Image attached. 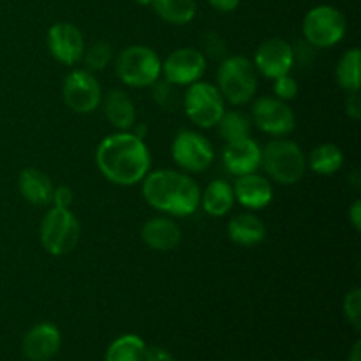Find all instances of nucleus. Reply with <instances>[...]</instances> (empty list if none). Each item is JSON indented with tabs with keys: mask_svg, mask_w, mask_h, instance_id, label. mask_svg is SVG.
<instances>
[{
	"mask_svg": "<svg viewBox=\"0 0 361 361\" xmlns=\"http://www.w3.org/2000/svg\"><path fill=\"white\" fill-rule=\"evenodd\" d=\"M95 164L108 182L130 187L148 175L152 155L143 137H137L129 130H118L97 145Z\"/></svg>",
	"mask_w": 361,
	"mask_h": 361,
	"instance_id": "obj_1",
	"label": "nucleus"
},
{
	"mask_svg": "<svg viewBox=\"0 0 361 361\" xmlns=\"http://www.w3.org/2000/svg\"><path fill=\"white\" fill-rule=\"evenodd\" d=\"M145 201L173 217H189L200 208L201 189L192 176L176 169H155L141 180Z\"/></svg>",
	"mask_w": 361,
	"mask_h": 361,
	"instance_id": "obj_2",
	"label": "nucleus"
},
{
	"mask_svg": "<svg viewBox=\"0 0 361 361\" xmlns=\"http://www.w3.org/2000/svg\"><path fill=\"white\" fill-rule=\"evenodd\" d=\"M261 168L281 185H295L307 171V157L298 143L275 137L261 148Z\"/></svg>",
	"mask_w": 361,
	"mask_h": 361,
	"instance_id": "obj_3",
	"label": "nucleus"
},
{
	"mask_svg": "<svg viewBox=\"0 0 361 361\" xmlns=\"http://www.w3.org/2000/svg\"><path fill=\"white\" fill-rule=\"evenodd\" d=\"M217 88L224 101L233 106L249 104L257 92V71L252 60L243 55H231L221 60Z\"/></svg>",
	"mask_w": 361,
	"mask_h": 361,
	"instance_id": "obj_4",
	"label": "nucleus"
},
{
	"mask_svg": "<svg viewBox=\"0 0 361 361\" xmlns=\"http://www.w3.org/2000/svg\"><path fill=\"white\" fill-rule=\"evenodd\" d=\"M115 71L127 87L147 88L162 76V60L157 51L148 46H127L116 56Z\"/></svg>",
	"mask_w": 361,
	"mask_h": 361,
	"instance_id": "obj_5",
	"label": "nucleus"
},
{
	"mask_svg": "<svg viewBox=\"0 0 361 361\" xmlns=\"http://www.w3.org/2000/svg\"><path fill=\"white\" fill-rule=\"evenodd\" d=\"M81 228L69 208H49L41 221L39 236L44 250L51 256H66L76 249Z\"/></svg>",
	"mask_w": 361,
	"mask_h": 361,
	"instance_id": "obj_6",
	"label": "nucleus"
},
{
	"mask_svg": "<svg viewBox=\"0 0 361 361\" xmlns=\"http://www.w3.org/2000/svg\"><path fill=\"white\" fill-rule=\"evenodd\" d=\"M182 106L190 122L201 129H212L217 126L226 111V101L217 85L201 80L187 87L185 94L182 95Z\"/></svg>",
	"mask_w": 361,
	"mask_h": 361,
	"instance_id": "obj_7",
	"label": "nucleus"
},
{
	"mask_svg": "<svg viewBox=\"0 0 361 361\" xmlns=\"http://www.w3.org/2000/svg\"><path fill=\"white\" fill-rule=\"evenodd\" d=\"M302 30L305 41L314 48H331L345 37L348 23L337 7L323 4L305 14Z\"/></svg>",
	"mask_w": 361,
	"mask_h": 361,
	"instance_id": "obj_8",
	"label": "nucleus"
},
{
	"mask_svg": "<svg viewBox=\"0 0 361 361\" xmlns=\"http://www.w3.org/2000/svg\"><path fill=\"white\" fill-rule=\"evenodd\" d=\"M171 157L185 173H203L215 159L214 147L196 130H180L171 143Z\"/></svg>",
	"mask_w": 361,
	"mask_h": 361,
	"instance_id": "obj_9",
	"label": "nucleus"
},
{
	"mask_svg": "<svg viewBox=\"0 0 361 361\" xmlns=\"http://www.w3.org/2000/svg\"><path fill=\"white\" fill-rule=\"evenodd\" d=\"M62 95L71 111L88 115L101 104L102 90L94 73L87 69H74L63 80Z\"/></svg>",
	"mask_w": 361,
	"mask_h": 361,
	"instance_id": "obj_10",
	"label": "nucleus"
},
{
	"mask_svg": "<svg viewBox=\"0 0 361 361\" xmlns=\"http://www.w3.org/2000/svg\"><path fill=\"white\" fill-rule=\"evenodd\" d=\"M256 127L264 134L274 137H286L295 130L296 116L288 102L281 101L275 95L259 97L252 106L250 116Z\"/></svg>",
	"mask_w": 361,
	"mask_h": 361,
	"instance_id": "obj_11",
	"label": "nucleus"
},
{
	"mask_svg": "<svg viewBox=\"0 0 361 361\" xmlns=\"http://www.w3.org/2000/svg\"><path fill=\"white\" fill-rule=\"evenodd\" d=\"M207 73V56L196 48H178L162 62V76L176 87H189Z\"/></svg>",
	"mask_w": 361,
	"mask_h": 361,
	"instance_id": "obj_12",
	"label": "nucleus"
},
{
	"mask_svg": "<svg viewBox=\"0 0 361 361\" xmlns=\"http://www.w3.org/2000/svg\"><path fill=\"white\" fill-rule=\"evenodd\" d=\"M48 51L59 63L73 67L81 62L85 53V39L80 28L67 21L51 25L46 34Z\"/></svg>",
	"mask_w": 361,
	"mask_h": 361,
	"instance_id": "obj_13",
	"label": "nucleus"
},
{
	"mask_svg": "<svg viewBox=\"0 0 361 361\" xmlns=\"http://www.w3.org/2000/svg\"><path fill=\"white\" fill-rule=\"evenodd\" d=\"M254 67L268 80L291 73L295 67V48L281 37H270L257 46L252 60Z\"/></svg>",
	"mask_w": 361,
	"mask_h": 361,
	"instance_id": "obj_14",
	"label": "nucleus"
},
{
	"mask_svg": "<svg viewBox=\"0 0 361 361\" xmlns=\"http://www.w3.org/2000/svg\"><path fill=\"white\" fill-rule=\"evenodd\" d=\"M222 162L231 175L242 176L261 168V147L252 137L228 141L222 152Z\"/></svg>",
	"mask_w": 361,
	"mask_h": 361,
	"instance_id": "obj_15",
	"label": "nucleus"
},
{
	"mask_svg": "<svg viewBox=\"0 0 361 361\" xmlns=\"http://www.w3.org/2000/svg\"><path fill=\"white\" fill-rule=\"evenodd\" d=\"M62 335L51 323H39L23 338V355L30 361H49L59 353Z\"/></svg>",
	"mask_w": 361,
	"mask_h": 361,
	"instance_id": "obj_16",
	"label": "nucleus"
},
{
	"mask_svg": "<svg viewBox=\"0 0 361 361\" xmlns=\"http://www.w3.org/2000/svg\"><path fill=\"white\" fill-rule=\"evenodd\" d=\"M235 201L249 210H261L267 208L274 200V187L267 176L259 173H249L236 178L233 185Z\"/></svg>",
	"mask_w": 361,
	"mask_h": 361,
	"instance_id": "obj_17",
	"label": "nucleus"
},
{
	"mask_svg": "<svg viewBox=\"0 0 361 361\" xmlns=\"http://www.w3.org/2000/svg\"><path fill=\"white\" fill-rule=\"evenodd\" d=\"M99 106H101L106 120L116 130H130L134 127V123H136V104H134L133 99L123 90L113 88V90L102 94L101 104Z\"/></svg>",
	"mask_w": 361,
	"mask_h": 361,
	"instance_id": "obj_18",
	"label": "nucleus"
},
{
	"mask_svg": "<svg viewBox=\"0 0 361 361\" xmlns=\"http://www.w3.org/2000/svg\"><path fill=\"white\" fill-rule=\"evenodd\" d=\"M141 240L145 245L159 252L173 250L182 240V229L173 219L169 217H154L147 221L141 228Z\"/></svg>",
	"mask_w": 361,
	"mask_h": 361,
	"instance_id": "obj_19",
	"label": "nucleus"
},
{
	"mask_svg": "<svg viewBox=\"0 0 361 361\" xmlns=\"http://www.w3.org/2000/svg\"><path fill=\"white\" fill-rule=\"evenodd\" d=\"M18 189L23 200L35 207H46L51 203L53 183L44 171L37 168H25L18 176Z\"/></svg>",
	"mask_w": 361,
	"mask_h": 361,
	"instance_id": "obj_20",
	"label": "nucleus"
},
{
	"mask_svg": "<svg viewBox=\"0 0 361 361\" xmlns=\"http://www.w3.org/2000/svg\"><path fill=\"white\" fill-rule=\"evenodd\" d=\"M228 235L231 242L242 247L259 245L267 238V226L257 215L243 212L235 215L228 224Z\"/></svg>",
	"mask_w": 361,
	"mask_h": 361,
	"instance_id": "obj_21",
	"label": "nucleus"
},
{
	"mask_svg": "<svg viewBox=\"0 0 361 361\" xmlns=\"http://www.w3.org/2000/svg\"><path fill=\"white\" fill-rule=\"evenodd\" d=\"M200 207L212 217H224L235 207L233 185L226 180H212L204 190H201Z\"/></svg>",
	"mask_w": 361,
	"mask_h": 361,
	"instance_id": "obj_22",
	"label": "nucleus"
},
{
	"mask_svg": "<svg viewBox=\"0 0 361 361\" xmlns=\"http://www.w3.org/2000/svg\"><path fill=\"white\" fill-rule=\"evenodd\" d=\"M342 166H344V152L334 143L317 145L307 159V168L312 169L316 175H334Z\"/></svg>",
	"mask_w": 361,
	"mask_h": 361,
	"instance_id": "obj_23",
	"label": "nucleus"
},
{
	"mask_svg": "<svg viewBox=\"0 0 361 361\" xmlns=\"http://www.w3.org/2000/svg\"><path fill=\"white\" fill-rule=\"evenodd\" d=\"M152 7L161 20L171 25H187L196 18V0H154Z\"/></svg>",
	"mask_w": 361,
	"mask_h": 361,
	"instance_id": "obj_24",
	"label": "nucleus"
},
{
	"mask_svg": "<svg viewBox=\"0 0 361 361\" xmlns=\"http://www.w3.org/2000/svg\"><path fill=\"white\" fill-rule=\"evenodd\" d=\"M361 51L360 48H351L341 56L335 69V76H337V83L342 90L348 92H358L361 87Z\"/></svg>",
	"mask_w": 361,
	"mask_h": 361,
	"instance_id": "obj_25",
	"label": "nucleus"
},
{
	"mask_svg": "<svg viewBox=\"0 0 361 361\" xmlns=\"http://www.w3.org/2000/svg\"><path fill=\"white\" fill-rule=\"evenodd\" d=\"M145 341L137 335L127 334L115 338L106 351L104 361H141L145 355Z\"/></svg>",
	"mask_w": 361,
	"mask_h": 361,
	"instance_id": "obj_26",
	"label": "nucleus"
},
{
	"mask_svg": "<svg viewBox=\"0 0 361 361\" xmlns=\"http://www.w3.org/2000/svg\"><path fill=\"white\" fill-rule=\"evenodd\" d=\"M250 126H252V120L245 113L224 111V115L221 116V120H219L215 127H219V134L228 143V141L242 140V137L249 136Z\"/></svg>",
	"mask_w": 361,
	"mask_h": 361,
	"instance_id": "obj_27",
	"label": "nucleus"
},
{
	"mask_svg": "<svg viewBox=\"0 0 361 361\" xmlns=\"http://www.w3.org/2000/svg\"><path fill=\"white\" fill-rule=\"evenodd\" d=\"M152 95H154V101L157 102L159 108H162L164 111H175L182 104V95L178 94V87L169 83L168 80L159 78L152 85Z\"/></svg>",
	"mask_w": 361,
	"mask_h": 361,
	"instance_id": "obj_28",
	"label": "nucleus"
},
{
	"mask_svg": "<svg viewBox=\"0 0 361 361\" xmlns=\"http://www.w3.org/2000/svg\"><path fill=\"white\" fill-rule=\"evenodd\" d=\"M113 59V48L106 41H97L92 46L85 48L83 53V62L87 66V71L90 73H99L108 67V63Z\"/></svg>",
	"mask_w": 361,
	"mask_h": 361,
	"instance_id": "obj_29",
	"label": "nucleus"
},
{
	"mask_svg": "<svg viewBox=\"0 0 361 361\" xmlns=\"http://www.w3.org/2000/svg\"><path fill=\"white\" fill-rule=\"evenodd\" d=\"M344 316L349 323L353 324L356 331L361 330V289L353 288L348 295L344 296Z\"/></svg>",
	"mask_w": 361,
	"mask_h": 361,
	"instance_id": "obj_30",
	"label": "nucleus"
},
{
	"mask_svg": "<svg viewBox=\"0 0 361 361\" xmlns=\"http://www.w3.org/2000/svg\"><path fill=\"white\" fill-rule=\"evenodd\" d=\"M203 55L214 60H224L228 56V44L222 35L210 32L203 37Z\"/></svg>",
	"mask_w": 361,
	"mask_h": 361,
	"instance_id": "obj_31",
	"label": "nucleus"
},
{
	"mask_svg": "<svg viewBox=\"0 0 361 361\" xmlns=\"http://www.w3.org/2000/svg\"><path fill=\"white\" fill-rule=\"evenodd\" d=\"M298 81L291 74H284V76H279L274 80V94L281 101H293L298 95Z\"/></svg>",
	"mask_w": 361,
	"mask_h": 361,
	"instance_id": "obj_32",
	"label": "nucleus"
},
{
	"mask_svg": "<svg viewBox=\"0 0 361 361\" xmlns=\"http://www.w3.org/2000/svg\"><path fill=\"white\" fill-rule=\"evenodd\" d=\"M74 196H73V190L66 185H59L53 189V196H51V203L53 207L56 208H71L73 204Z\"/></svg>",
	"mask_w": 361,
	"mask_h": 361,
	"instance_id": "obj_33",
	"label": "nucleus"
},
{
	"mask_svg": "<svg viewBox=\"0 0 361 361\" xmlns=\"http://www.w3.org/2000/svg\"><path fill=\"white\" fill-rule=\"evenodd\" d=\"M345 115L353 120L361 118L360 90L358 92H348V97H345Z\"/></svg>",
	"mask_w": 361,
	"mask_h": 361,
	"instance_id": "obj_34",
	"label": "nucleus"
},
{
	"mask_svg": "<svg viewBox=\"0 0 361 361\" xmlns=\"http://www.w3.org/2000/svg\"><path fill=\"white\" fill-rule=\"evenodd\" d=\"M141 361H175V358L164 348H147Z\"/></svg>",
	"mask_w": 361,
	"mask_h": 361,
	"instance_id": "obj_35",
	"label": "nucleus"
},
{
	"mask_svg": "<svg viewBox=\"0 0 361 361\" xmlns=\"http://www.w3.org/2000/svg\"><path fill=\"white\" fill-rule=\"evenodd\" d=\"M208 4L219 13H233L238 9L240 0H208Z\"/></svg>",
	"mask_w": 361,
	"mask_h": 361,
	"instance_id": "obj_36",
	"label": "nucleus"
},
{
	"mask_svg": "<svg viewBox=\"0 0 361 361\" xmlns=\"http://www.w3.org/2000/svg\"><path fill=\"white\" fill-rule=\"evenodd\" d=\"M349 221H351L353 228L356 229V231H360L361 229V201L356 200L355 203L351 204V208H349Z\"/></svg>",
	"mask_w": 361,
	"mask_h": 361,
	"instance_id": "obj_37",
	"label": "nucleus"
},
{
	"mask_svg": "<svg viewBox=\"0 0 361 361\" xmlns=\"http://www.w3.org/2000/svg\"><path fill=\"white\" fill-rule=\"evenodd\" d=\"M348 361H361V341H356L353 345L351 353H349Z\"/></svg>",
	"mask_w": 361,
	"mask_h": 361,
	"instance_id": "obj_38",
	"label": "nucleus"
},
{
	"mask_svg": "<svg viewBox=\"0 0 361 361\" xmlns=\"http://www.w3.org/2000/svg\"><path fill=\"white\" fill-rule=\"evenodd\" d=\"M134 2H137L140 4V6H152V2H154V0H134Z\"/></svg>",
	"mask_w": 361,
	"mask_h": 361,
	"instance_id": "obj_39",
	"label": "nucleus"
},
{
	"mask_svg": "<svg viewBox=\"0 0 361 361\" xmlns=\"http://www.w3.org/2000/svg\"><path fill=\"white\" fill-rule=\"evenodd\" d=\"M307 361H323V360H307Z\"/></svg>",
	"mask_w": 361,
	"mask_h": 361,
	"instance_id": "obj_40",
	"label": "nucleus"
}]
</instances>
